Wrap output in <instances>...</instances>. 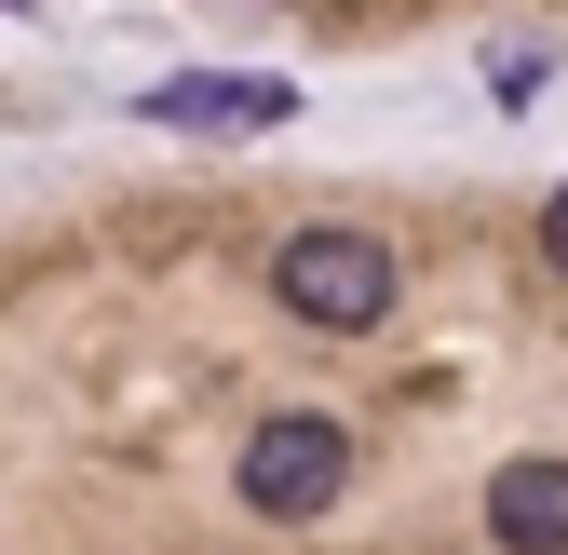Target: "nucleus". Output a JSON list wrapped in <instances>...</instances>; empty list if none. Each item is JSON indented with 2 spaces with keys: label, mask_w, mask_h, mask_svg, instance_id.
Masks as SVG:
<instances>
[{
  "label": "nucleus",
  "mask_w": 568,
  "mask_h": 555,
  "mask_svg": "<svg viewBox=\"0 0 568 555\" xmlns=\"http://www.w3.org/2000/svg\"><path fill=\"white\" fill-rule=\"evenodd\" d=\"M284 109H298L284 82H150V122H163V135H217V122H244V135H271Z\"/></svg>",
  "instance_id": "nucleus-4"
},
{
  "label": "nucleus",
  "mask_w": 568,
  "mask_h": 555,
  "mask_svg": "<svg viewBox=\"0 0 568 555\" xmlns=\"http://www.w3.org/2000/svg\"><path fill=\"white\" fill-rule=\"evenodd\" d=\"M352 488V434L325 421V406H284V421L244 434V502L257 515H325Z\"/></svg>",
  "instance_id": "nucleus-2"
},
{
  "label": "nucleus",
  "mask_w": 568,
  "mask_h": 555,
  "mask_svg": "<svg viewBox=\"0 0 568 555\" xmlns=\"http://www.w3.org/2000/svg\"><path fill=\"white\" fill-rule=\"evenodd\" d=\"M393 244L379 231H284L271 244V299L298 312V325H325V339H366L379 312H393Z\"/></svg>",
  "instance_id": "nucleus-1"
},
{
  "label": "nucleus",
  "mask_w": 568,
  "mask_h": 555,
  "mask_svg": "<svg viewBox=\"0 0 568 555\" xmlns=\"http://www.w3.org/2000/svg\"><path fill=\"white\" fill-rule=\"evenodd\" d=\"M541 258H555V271H568V190H555V203H541Z\"/></svg>",
  "instance_id": "nucleus-5"
},
{
  "label": "nucleus",
  "mask_w": 568,
  "mask_h": 555,
  "mask_svg": "<svg viewBox=\"0 0 568 555\" xmlns=\"http://www.w3.org/2000/svg\"><path fill=\"white\" fill-rule=\"evenodd\" d=\"M487 542L501 555H568V461H501L487 474Z\"/></svg>",
  "instance_id": "nucleus-3"
}]
</instances>
